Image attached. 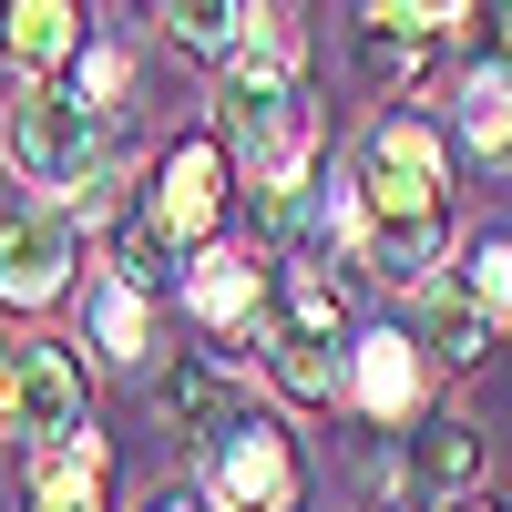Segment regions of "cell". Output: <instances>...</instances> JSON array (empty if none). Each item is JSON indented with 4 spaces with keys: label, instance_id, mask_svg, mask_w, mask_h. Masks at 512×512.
<instances>
[{
    "label": "cell",
    "instance_id": "6da1fadb",
    "mask_svg": "<svg viewBox=\"0 0 512 512\" xmlns=\"http://www.w3.org/2000/svg\"><path fill=\"white\" fill-rule=\"evenodd\" d=\"M226 123L246 134V164H256V185H277V175H308V103H297V72H287V41H267V52H246L226 72Z\"/></svg>",
    "mask_w": 512,
    "mask_h": 512
},
{
    "label": "cell",
    "instance_id": "7a4b0ae2",
    "mask_svg": "<svg viewBox=\"0 0 512 512\" xmlns=\"http://www.w3.org/2000/svg\"><path fill=\"white\" fill-rule=\"evenodd\" d=\"M195 461H205V492H216V512H297V492H308V472H297V441L277 431L267 410L226 420V431L205 441Z\"/></svg>",
    "mask_w": 512,
    "mask_h": 512
},
{
    "label": "cell",
    "instance_id": "3957f363",
    "mask_svg": "<svg viewBox=\"0 0 512 512\" xmlns=\"http://www.w3.org/2000/svg\"><path fill=\"white\" fill-rule=\"evenodd\" d=\"M0 431H21L41 451L82 431V369L52 338H11V349H0Z\"/></svg>",
    "mask_w": 512,
    "mask_h": 512
},
{
    "label": "cell",
    "instance_id": "277c9868",
    "mask_svg": "<svg viewBox=\"0 0 512 512\" xmlns=\"http://www.w3.org/2000/svg\"><path fill=\"white\" fill-rule=\"evenodd\" d=\"M359 195H369V216H441V195H451L441 134L410 123V113H390L369 134V154H359Z\"/></svg>",
    "mask_w": 512,
    "mask_h": 512
},
{
    "label": "cell",
    "instance_id": "5b68a950",
    "mask_svg": "<svg viewBox=\"0 0 512 512\" xmlns=\"http://www.w3.org/2000/svg\"><path fill=\"white\" fill-rule=\"evenodd\" d=\"M11 164H21L31 185L72 195L82 175H93V103H82V93H52V82H41V93L11 113Z\"/></svg>",
    "mask_w": 512,
    "mask_h": 512
},
{
    "label": "cell",
    "instance_id": "8992f818",
    "mask_svg": "<svg viewBox=\"0 0 512 512\" xmlns=\"http://www.w3.org/2000/svg\"><path fill=\"white\" fill-rule=\"evenodd\" d=\"M62 277H72V216L62 205L0 216V308H52Z\"/></svg>",
    "mask_w": 512,
    "mask_h": 512
},
{
    "label": "cell",
    "instance_id": "52a82bcc",
    "mask_svg": "<svg viewBox=\"0 0 512 512\" xmlns=\"http://www.w3.org/2000/svg\"><path fill=\"white\" fill-rule=\"evenodd\" d=\"M216 205H226V144L216 134H185L175 154L154 164V195H144V216L175 236V246H195L205 226H216Z\"/></svg>",
    "mask_w": 512,
    "mask_h": 512
},
{
    "label": "cell",
    "instance_id": "ba28073f",
    "mask_svg": "<svg viewBox=\"0 0 512 512\" xmlns=\"http://www.w3.org/2000/svg\"><path fill=\"white\" fill-rule=\"evenodd\" d=\"M349 400H359L369 420H410V400H420V359H410L400 328H369L359 349H349Z\"/></svg>",
    "mask_w": 512,
    "mask_h": 512
},
{
    "label": "cell",
    "instance_id": "9c48e42d",
    "mask_svg": "<svg viewBox=\"0 0 512 512\" xmlns=\"http://www.w3.org/2000/svg\"><path fill=\"white\" fill-rule=\"evenodd\" d=\"M0 52L21 72H62L82 52V0H0Z\"/></svg>",
    "mask_w": 512,
    "mask_h": 512
},
{
    "label": "cell",
    "instance_id": "30bf717a",
    "mask_svg": "<svg viewBox=\"0 0 512 512\" xmlns=\"http://www.w3.org/2000/svg\"><path fill=\"white\" fill-rule=\"evenodd\" d=\"M164 420H175V431L205 451L226 420H246V390H236L216 359H175V369H164Z\"/></svg>",
    "mask_w": 512,
    "mask_h": 512
},
{
    "label": "cell",
    "instance_id": "8fae6325",
    "mask_svg": "<svg viewBox=\"0 0 512 512\" xmlns=\"http://www.w3.org/2000/svg\"><path fill=\"white\" fill-rule=\"evenodd\" d=\"M482 472V441L461 431V420H431V431H410V461H400V492H410V512H431V502H451L461 482Z\"/></svg>",
    "mask_w": 512,
    "mask_h": 512
},
{
    "label": "cell",
    "instance_id": "7c38bea8",
    "mask_svg": "<svg viewBox=\"0 0 512 512\" xmlns=\"http://www.w3.org/2000/svg\"><path fill=\"white\" fill-rule=\"evenodd\" d=\"M103 441L93 431H72V441H52L41 451V472H31V512H103Z\"/></svg>",
    "mask_w": 512,
    "mask_h": 512
},
{
    "label": "cell",
    "instance_id": "4fadbf2b",
    "mask_svg": "<svg viewBox=\"0 0 512 512\" xmlns=\"http://www.w3.org/2000/svg\"><path fill=\"white\" fill-rule=\"evenodd\" d=\"M185 308L205 328H246L256 308H267V277L246 267V256H195V277H185Z\"/></svg>",
    "mask_w": 512,
    "mask_h": 512
},
{
    "label": "cell",
    "instance_id": "5bb4252c",
    "mask_svg": "<svg viewBox=\"0 0 512 512\" xmlns=\"http://www.w3.org/2000/svg\"><path fill=\"white\" fill-rule=\"evenodd\" d=\"M359 256H369V277H390V287H431V256H441V216H379Z\"/></svg>",
    "mask_w": 512,
    "mask_h": 512
},
{
    "label": "cell",
    "instance_id": "9a60e30c",
    "mask_svg": "<svg viewBox=\"0 0 512 512\" xmlns=\"http://www.w3.org/2000/svg\"><path fill=\"white\" fill-rule=\"evenodd\" d=\"M246 21H256V0H164V31L185 41V52H246Z\"/></svg>",
    "mask_w": 512,
    "mask_h": 512
},
{
    "label": "cell",
    "instance_id": "2e32d148",
    "mask_svg": "<svg viewBox=\"0 0 512 512\" xmlns=\"http://www.w3.org/2000/svg\"><path fill=\"white\" fill-rule=\"evenodd\" d=\"M431 349H441L451 369L492 349V308H482V297H472V287H441V297H431Z\"/></svg>",
    "mask_w": 512,
    "mask_h": 512
},
{
    "label": "cell",
    "instance_id": "e0dca14e",
    "mask_svg": "<svg viewBox=\"0 0 512 512\" xmlns=\"http://www.w3.org/2000/svg\"><path fill=\"white\" fill-rule=\"evenodd\" d=\"M93 349H103V359H144V287H134V277L93 287Z\"/></svg>",
    "mask_w": 512,
    "mask_h": 512
},
{
    "label": "cell",
    "instance_id": "ac0fdd59",
    "mask_svg": "<svg viewBox=\"0 0 512 512\" xmlns=\"http://www.w3.org/2000/svg\"><path fill=\"white\" fill-rule=\"evenodd\" d=\"M461 134H472L482 154L512 144V72H472V93H461Z\"/></svg>",
    "mask_w": 512,
    "mask_h": 512
},
{
    "label": "cell",
    "instance_id": "d6986e66",
    "mask_svg": "<svg viewBox=\"0 0 512 512\" xmlns=\"http://www.w3.org/2000/svg\"><path fill=\"white\" fill-rule=\"evenodd\" d=\"M72 93L93 113H113L123 93H134V52H123V41H82V82H72Z\"/></svg>",
    "mask_w": 512,
    "mask_h": 512
},
{
    "label": "cell",
    "instance_id": "ffe728a7",
    "mask_svg": "<svg viewBox=\"0 0 512 512\" xmlns=\"http://www.w3.org/2000/svg\"><path fill=\"white\" fill-rule=\"evenodd\" d=\"M472 297L492 308V328L512 318V236H482V246H472Z\"/></svg>",
    "mask_w": 512,
    "mask_h": 512
},
{
    "label": "cell",
    "instance_id": "44dd1931",
    "mask_svg": "<svg viewBox=\"0 0 512 512\" xmlns=\"http://www.w3.org/2000/svg\"><path fill=\"white\" fill-rule=\"evenodd\" d=\"M472 0H369V21H390V31H420V41H441Z\"/></svg>",
    "mask_w": 512,
    "mask_h": 512
},
{
    "label": "cell",
    "instance_id": "7402d4cb",
    "mask_svg": "<svg viewBox=\"0 0 512 512\" xmlns=\"http://www.w3.org/2000/svg\"><path fill=\"white\" fill-rule=\"evenodd\" d=\"M472 31H482V72H512V0H472Z\"/></svg>",
    "mask_w": 512,
    "mask_h": 512
},
{
    "label": "cell",
    "instance_id": "603a6c76",
    "mask_svg": "<svg viewBox=\"0 0 512 512\" xmlns=\"http://www.w3.org/2000/svg\"><path fill=\"white\" fill-rule=\"evenodd\" d=\"M154 512H205V502H154Z\"/></svg>",
    "mask_w": 512,
    "mask_h": 512
},
{
    "label": "cell",
    "instance_id": "cb8c5ba5",
    "mask_svg": "<svg viewBox=\"0 0 512 512\" xmlns=\"http://www.w3.org/2000/svg\"><path fill=\"white\" fill-rule=\"evenodd\" d=\"M267 11H297V0H267Z\"/></svg>",
    "mask_w": 512,
    "mask_h": 512
}]
</instances>
